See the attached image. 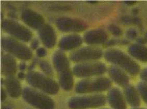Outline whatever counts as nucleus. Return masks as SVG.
<instances>
[{"label":"nucleus","instance_id":"obj_1","mask_svg":"<svg viewBox=\"0 0 147 109\" xmlns=\"http://www.w3.org/2000/svg\"><path fill=\"white\" fill-rule=\"evenodd\" d=\"M53 63L57 72L60 87L65 91L71 90L74 87V73L66 55L62 51H56L53 57Z\"/></svg>","mask_w":147,"mask_h":109},{"label":"nucleus","instance_id":"obj_12","mask_svg":"<svg viewBox=\"0 0 147 109\" xmlns=\"http://www.w3.org/2000/svg\"><path fill=\"white\" fill-rule=\"evenodd\" d=\"M21 18L26 25L35 30H39L44 24L43 17L31 9L27 8L23 10Z\"/></svg>","mask_w":147,"mask_h":109},{"label":"nucleus","instance_id":"obj_36","mask_svg":"<svg viewBox=\"0 0 147 109\" xmlns=\"http://www.w3.org/2000/svg\"><path fill=\"white\" fill-rule=\"evenodd\" d=\"M89 3H91V4H95L97 3V2L96 1H88Z\"/></svg>","mask_w":147,"mask_h":109},{"label":"nucleus","instance_id":"obj_14","mask_svg":"<svg viewBox=\"0 0 147 109\" xmlns=\"http://www.w3.org/2000/svg\"><path fill=\"white\" fill-rule=\"evenodd\" d=\"M107 100L113 109H126V100L121 90L117 88H112L107 95Z\"/></svg>","mask_w":147,"mask_h":109},{"label":"nucleus","instance_id":"obj_34","mask_svg":"<svg viewBox=\"0 0 147 109\" xmlns=\"http://www.w3.org/2000/svg\"><path fill=\"white\" fill-rule=\"evenodd\" d=\"M124 3L127 5L131 6L134 5L135 3H136V2L135 1H125Z\"/></svg>","mask_w":147,"mask_h":109},{"label":"nucleus","instance_id":"obj_37","mask_svg":"<svg viewBox=\"0 0 147 109\" xmlns=\"http://www.w3.org/2000/svg\"><path fill=\"white\" fill-rule=\"evenodd\" d=\"M133 12L134 13H135V14H136V13H138V10L136 9V8H134Z\"/></svg>","mask_w":147,"mask_h":109},{"label":"nucleus","instance_id":"obj_10","mask_svg":"<svg viewBox=\"0 0 147 109\" xmlns=\"http://www.w3.org/2000/svg\"><path fill=\"white\" fill-rule=\"evenodd\" d=\"M103 55L102 51L96 47L86 46L70 53V59L74 62L84 63L100 59Z\"/></svg>","mask_w":147,"mask_h":109},{"label":"nucleus","instance_id":"obj_27","mask_svg":"<svg viewBox=\"0 0 147 109\" xmlns=\"http://www.w3.org/2000/svg\"><path fill=\"white\" fill-rule=\"evenodd\" d=\"M47 54L46 50L44 48H39L36 50V55L39 57H43Z\"/></svg>","mask_w":147,"mask_h":109},{"label":"nucleus","instance_id":"obj_22","mask_svg":"<svg viewBox=\"0 0 147 109\" xmlns=\"http://www.w3.org/2000/svg\"><path fill=\"white\" fill-rule=\"evenodd\" d=\"M39 66L42 71L47 76L52 77L54 75L53 70L49 63L45 60H41L39 62Z\"/></svg>","mask_w":147,"mask_h":109},{"label":"nucleus","instance_id":"obj_26","mask_svg":"<svg viewBox=\"0 0 147 109\" xmlns=\"http://www.w3.org/2000/svg\"><path fill=\"white\" fill-rule=\"evenodd\" d=\"M126 37L129 39H131L133 40L137 38V31L135 29H128L127 31H126Z\"/></svg>","mask_w":147,"mask_h":109},{"label":"nucleus","instance_id":"obj_16","mask_svg":"<svg viewBox=\"0 0 147 109\" xmlns=\"http://www.w3.org/2000/svg\"><path fill=\"white\" fill-rule=\"evenodd\" d=\"M83 40L80 35L77 34H71L65 35L60 39L59 47L62 51H70L80 46Z\"/></svg>","mask_w":147,"mask_h":109},{"label":"nucleus","instance_id":"obj_25","mask_svg":"<svg viewBox=\"0 0 147 109\" xmlns=\"http://www.w3.org/2000/svg\"><path fill=\"white\" fill-rule=\"evenodd\" d=\"M108 30L110 33L115 36H120L122 33V31L120 28L115 25H110L108 26Z\"/></svg>","mask_w":147,"mask_h":109},{"label":"nucleus","instance_id":"obj_5","mask_svg":"<svg viewBox=\"0 0 147 109\" xmlns=\"http://www.w3.org/2000/svg\"><path fill=\"white\" fill-rule=\"evenodd\" d=\"M22 97L26 102L38 109H54V102L46 93L32 88L25 87Z\"/></svg>","mask_w":147,"mask_h":109},{"label":"nucleus","instance_id":"obj_13","mask_svg":"<svg viewBox=\"0 0 147 109\" xmlns=\"http://www.w3.org/2000/svg\"><path fill=\"white\" fill-rule=\"evenodd\" d=\"M39 36L44 45L49 49L53 48L56 43V35L53 28L44 24L38 30Z\"/></svg>","mask_w":147,"mask_h":109},{"label":"nucleus","instance_id":"obj_35","mask_svg":"<svg viewBox=\"0 0 147 109\" xmlns=\"http://www.w3.org/2000/svg\"><path fill=\"white\" fill-rule=\"evenodd\" d=\"M9 15L11 18H17L16 15L14 13V12H10L9 13Z\"/></svg>","mask_w":147,"mask_h":109},{"label":"nucleus","instance_id":"obj_9","mask_svg":"<svg viewBox=\"0 0 147 109\" xmlns=\"http://www.w3.org/2000/svg\"><path fill=\"white\" fill-rule=\"evenodd\" d=\"M1 26L6 33L19 40L29 42L32 38V33L29 29L12 19H4Z\"/></svg>","mask_w":147,"mask_h":109},{"label":"nucleus","instance_id":"obj_17","mask_svg":"<svg viewBox=\"0 0 147 109\" xmlns=\"http://www.w3.org/2000/svg\"><path fill=\"white\" fill-rule=\"evenodd\" d=\"M110 78L119 86L125 87L129 84V78L121 68L117 66H111L108 69Z\"/></svg>","mask_w":147,"mask_h":109},{"label":"nucleus","instance_id":"obj_7","mask_svg":"<svg viewBox=\"0 0 147 109\" xmlns=\"http://www.w3.org/2000/svg\"><path fill=\"white\" fill-rule=\"evenodd\" d=\"M106 98L102 94L74 97L69 100L68 106L71 109H87L104 106Z\"/></svg>","mask_w":147,"mask_h":109},{"label":"nucleus","instance_id":"obj_31","mask_svg":"<svg viewBox=\"0 0 147 109\" xmlns=\"http://www.w3.org/2000/svg\"><path fill=\"white\" fill-rule=\"evenodd\" d=\"M26 75H25V73L23 72H20L17 75L18 78L21 79V80L26 78Z\"/></svg>","mask_w":147,"mask_h":109},{"label":"nucleus","instance_id":"obj_24","mask_svg":"<svg viewBox=\"0 0 147 109\" xmlns=\"http://www.w3.org/2000/svg\"><path fill=\"white\" fill-rule=\"evenodd\" d=\"M121 21L126 25L135 24L139 25L140 23V19L137 17H131L129 16H125L121 18Z\"/></svg>","mask_w":147,"mask_h":109},{"label":"nucleus","instance_id":"obj_18","mask_svg":"<svg viewBox=\"0 0 147 109\" xmlns=\"http://www.w3.org/2000/svg\"><path fill=\"white\" fill-rule=\"evenodd\" d=\"M4 85L7 92L11 98H17L22 95L23 90L18 79L15 76L6 77L4 80Z\"/></svg>","mask_w":147,"mask_h":109},{"label":"nucleus","instance_id":"obj_40","mask_svg":"<svg viewBox=\"0 0 147 109\" xmlns=\"http://www.w3.org/2000/svg\"><path fill=\"white\" fill-rule=\"evenodd\" d=\"M5 109H8V108H7V109H6V108H5Z\"/></svg>","mask_w":147,"mask_h":109},{"label":"nucleus","instance_id":"obj_23","mask_svg":"<svg viewBox=\"0 0 147 109\" xmlns=\"http://www.w3.org/2000/svg\"><path fill=\"white\" fill-rule=\"evenodd\" d=\"M137 90L139 95L146 104H147V83L140 82L137 85Z\"/></svg>","mask_w":147,"mask_h":109},{"label":"nucleus","instance_id":"obj_2","mask_svg":"<svg viewBox=\"0 0 147 109\" xmlns=\"http://www.w3.org/2000/svg\"><path fill=\"white\" fill-rule=\"evenodd\" d=\"M107 61L118 66L132 76L139 73L140 66L137 63L125 53L117 49H109L104 53Z\"/></svg>","mask_w":147,"mask_h":109},{"label":"nucleus","instance_id":"obj_33","mask_svg":"<svg viewBox=\"0 0 147 109\" xmlns=\"http://www.w3.org/2000/svg\"><path fill=\"white\" fill-rule=\"evenodd\" d=\"M137 41L138 44L142 45L143 44H146V43L147 40H146V38L144 39L143 38H139L137 40Z\"/></svg>","mask_w":147,"mask_h":109},{"label":"nucleus","instance_id":"obj_6","mask_svg":"<svg viewBox=\"0 0 147 109\" xmlns=\"http://www.w3.org/2000/svg\"><path fill=\"white\" fill-rule=\"evenodd\" d=\"M1 46L9 54L24 61L29 60L32 57L31 50L22 44L10 37H4L1 39Z\"/></svg>","mask_w":147,"mask_h":109},{"label":"nucleus","instance_id":"obj_29","mask_svg":"<svg viewBox=\"0 0 147 109\" xmlns=\"http://www.w3.org/2000/svg\"><path fill=\"white\" fill-rule=\"evenodd\" d=\"M38 45H39V42H38V40L35 39L32 41V42L31 44V48L33 50L38 49Z\"/></svg>","mask_w":147,"mask_h":109},{"label":"nucleus","instance_id":"obj_3","mask_svg":"<svg viewBox=\"0 0 147 109\" xmlns=\"http://www.w3.org/2000/svg\"><path fill=\"white\" fill-rule=\"evenodd\" d=\"M26 80L33 87L38 89L46 94L54 95L59 91V86L57 82L49 77L36 71L28 72Z\"/></svg>","mask_w":147,"mask_h":109},{"label":"nucleus","instance_id":"obj_32","mask_svg":"<svg viewBox=\"0 0 147 109\" xmlns=\"http://www.w3.org/2000/svg\"><path fill=\"white\" fill-rule=\"evenodd\" d=\"M18 67H19L20 71L21 72H23V71H25L26 68V64L24 62L20 63L19 64Z\"/></svg>","mask_w":147,"mask_h":109},{"label":"nucleus","instance_id":"obj_11","mask_svg":"<svg viewBox=\"0 0 147 109\" xmlns=\"http://www.w3.org/2000/svg\"><path fill=\"white\" fill-rule=\"evenodd\" d=\"M58 28L65 33H79L87 29V24L80 19L68 17H61L56 22Z\"/></svg>","mask_w":147,"mask_h":109},{"label":"nucleus","instance_id":"obj_15","mask_svg":"<svg viewBox=\"0 0 147 109\" xmlns=\"http://www.w3.org/2000/svg\"><path fill=\"white\" fill-rule=\"evenodd\" d=\"M108 38L106 32L100 29H93L85 33L84 40L85 43L90 45H96L104 44Z\"/></svg>","mask_w":147,"mask_h":109},{"label":"nucleus","instance_id":"obj_39","mask_svg":"<svg viewBox=\"0 0 147 109\" xmlns=\"http://www.w3.org/2000/svg\"><path fill=\"white\" fill-rule=\"evenodd\" d=\"M138 109V108H136V109Z\"/></svg>","mask_w":147,"mask_h":109},{"label":"nucleus","instance_id":"obj_38","mask_svg":"<svg viewBox=\"0 0 147 109\" xmlns=\"http://www.w3.org/2000/svg\"><path fill=\"white\" fill-rule=\"evenodd\" d=\"M145 38L146 39V40H147V32L146 33V37H145Z\"/></svg>","mask_w":147,"mask_h":109},{"label":"nucleus","instance_id":"obj_19","mask_svg":"<svg viewBox=\"0 0 147 109\" xmlns=\"http://www.w3.org/2000/svg\"><path fill=\"white\" fill-rule=\"evenodd\" d=\"M2 65L3 74L6 77L13 76L17 72L16 60L13 56L6 54L2 59Z\"/></svg>","mask_w":147,"mask_h":109},{"label":"nucleus","instance_id":"obj_21","mask_svg":"<svg viewBox=\"0 0 147 109\" xmlns=\"http://www.w3.org/2000/svg\"><path fill=\"white\" fill-rule=\"evenodd\" d=\"M129 53L136 60L147 62V47L139 44H134L128 48Z\"/></svg>","mask_w":147,"mask_h":109},{"label":"nucleus","instance_id":"obj_41","mask_svg":"<svg viewBox=\"0 0 147 109\" xmlns=\"http://www.w3.org/2000/svg\"></svg>","mask_w":147,"mask_h":109},{"label":"nucleus","instance_id":"obj_8","mask_svg":"<svg viewBox=\"0 0 147 109\" xmlns=\"http://www.w3.org/2000/svg\"><path fill=\"white\" fill-rule=\"evenodd\" d=\"M107 71L105 64L100 62H88L78 63L73 68V73L77 77L88 78L101 76Z\"/></svg>","mask_w":147,"mask_h":109},{"label":"nucleus","instance_id":"obj_4","mask_svg":"<svg viewBox=\"0 0 147 109\" xmlns=\"http://www.w3.org/2000/svg\"><path fill=\"white\" fill-rule=\"evenodd\" d=\"M111 86V81L109 78L106 77H99L79 81L76 85L75 91L79 94L100 93L109 89Z\"/></svg>","mask_w":147,"mask_h":109},{"label":"nucleus","instance_id":"obj_30","mask_svg":"<svg viewBox=\"0 0 147 109\" xmlns=\"http://www.w3.org/2000/svg\"><path fill=\"white\" fill-rule=\"evenodd\" d=\"M6 97H7V95H6V92L5 90H4L3 88H2L1 93V100L4 101V100H5Z\"/></svg>","mask_w":147,"mask_h":109},{"label":"nucleus","instance_id":"obj_28","mask_svg":"<svg viewBox=\"0 0 147 109\" xmlns=\"http://www.w3.org/2000/svg\"><path fill=\"white\" fill-rule=\"evenodd\" d=\"M140 77L142 80L147 83V68H144L140 72Z\"/></svg>","mask_w":147,"mask_h":109},{"label":"nucleus","instance_id":"obj_20","mask_svg":"<svg viewBox=\"0 0 147 109\" xmlns=\"http://www.w3.org/2000/svg\"><path fill=\"white\" fill-rule=\"evenodd\" d=\"M124 95L126 101L131 106L137 108L140 104V95L138 90L133 86L128 84L124 87Z\"/></svg>","mask_w":147,"mask_h":109}]
</instances>
